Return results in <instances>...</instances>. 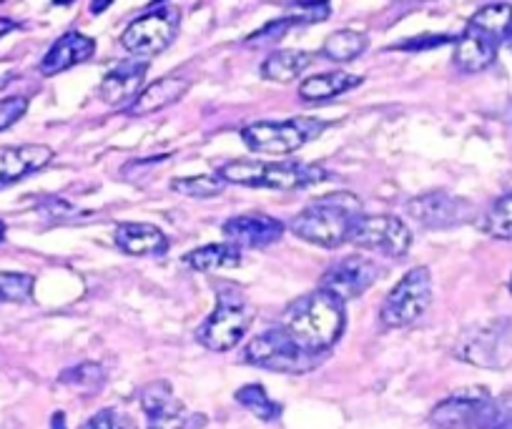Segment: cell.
I'll return each instance as SVG.
<instances>
[{
    "instance_id": "1",
    "label": "cell",
    "mask_w": 512,
    "mask_h": 429,
    "mask_svg": "<svg viewBox=\"0 0 512 429\" xmlns=\"http://www.w3.org/2000/svg\"><path fill=\"white\" fill-rule=\"evenodd\" d=\"M344 302L317 289L289 304L279 327L307 352L327 357L344 332Z\"/></svg>"
},
{
    "instance_id": "2",
    "label": "cell",
    "mask_w": 512,
    "mask_h": 429,
    "mask_svg": "<svg viewBox=\"0 0 512 429\" xmlns=\"http://www.w3.org/2000/svg\"><path fill=\"white\" fill-rule=\"evenodd\" d=\"M362 201L359 196L349 191H337L317 199L307 209L299 211L292 219L289 229L302 241L322 249H337L344 241H349V234L362 219Z\"/></svg>"
},
{
    "instance_id": "3",
    "label": "cell",
    "mask_w": 512,
    "mask_h": 429,
    "mask_svg": "<svg viewBox=\"0 0 512 429\" xmlns=\"http://www.w3.org/2000/svg\"><path fill=\"white\" fill-rule=\"evenodd\" d=\"M512 31V6L495 3L470 18L465 33L455 43V66L465 73H480L497 58L502 41Z\"/></svg>"
},
{
    "instance_id": "4",
    "label": "cell",
    "mask_w": 512,
    "mask_h": 429,
    "mask_svg": "<svg viewBox=\"0 0 512 429\" xmlns=\"http://www.w3.org/2000/svg\"><path fill=\"white\" fill-rule=\"evenodd\" d=\"M219 176L226 184L249 186V189H274L294 191L304 186L319 184L327 176L322 166L312 164H287V161H231L219 169Z\"/></svg>"
},
{
    "instance_id": "5",
    "label": "cell",
    "mask_w": 512,
    "mask_h": 429,
    "mask_svg": "<svg viewBox=\"0 0 512 429\" xmlns=\"http://www.w3.org/2000/svg\"><path fill=\"white\" fill-rule=\"evenodd\" d=\"M244 357L246 362L254 364V367H262L279 374H307L312 372V369H317L324 359L319 357V354H312L304 347H299L279 324L277 327L267 329V332L256 334V337L246 344Z\"/></svg>"
},
{
    "instance_id": "6",
    "label": "cell",
    "mask_w": 512,
    "mask_h": 429,
    "mask_svg": "<svg viewBox=\"0 0 512 429\" xmlns=\"http://www.w3.org/2000/svg\"><path fill=\"white\" fill-rule=\"evenodd\" d=\"M329 123L322 118H287V121H256L241 128V141L256 154L284 156L302 149L304 143L324 133Z\"/></svg>"
},
{
    "instance_id": "7",
    "label": "cell",
    "mask_w": 512,
    "mask_h": 429,
    "mask_svg": "<svg viewBox=\"0 0 512 429\" xmlns=\"http://www.w3.org/2000/svg\"><path fill=\"white\" fill-rule=\"evenodd\" d=\"M455 357L482 369L512 367V322L490 319L465 329L455 344Z\"/></svg>"
},
{
    "instance_id": "8",
    "label": "cell",
    "mask_w": 512,
    "mask_h": 429,
    "mask_svg": "<svg viewBox=\"0 0 512 429\" xmlns=\"http://www.w3.org/2000/svg\"><path fill=\"white\" fill-rule=\"evenodd\" d=\"M251 322H254L251 304L234 289H224L211 317L196 332V339L211 352H229L246 337Z\"/></svg>"
},
{
    "instance_id": "9",
    "label": "cell",
    "mask_w": 512,
    "mask_h": 429,
    "mask_svg": "<svg viewBox=\"0 0 512 429\" xmlns=\"http://www.w3.org/2000/svg\"><path fill=\"white\" fill-rule=\"evenodd\" d=\"M432 304V274L427 266H415L384 297L379 322L390 329L415 324Z\"/></svg>"
},
{
    "instance_id": "10",
    "label": "cell",
    "mask_w": 512,
    "mask_h": 429,
    "mask_svg": "<svg viewBox=\"0 0 512 429\" xmlns=\"http://www.w3.org/2000/svg\"><path fill=\"white\" fill-rule=\"evenodd\" d=\"M181 13L176 6L151 8L121 33V46L134 56H156L174 43Z\"/></svg>"
},
{
    "instance_id": "11",
    "label": "cell",
    "mask_w": 512,
    "mask_h": 429,
    "mask_svg": "<svg viewBox=\"0 0 512 429\" xmlns=\"http://www.w3.org/2000/svg\"><path fill=\"white\" fill-rule=\"evenodd\" d=\"M349 244H354L357 249L377 251V254L400 259L410 251L412 231L397 216H362L349 234Z\"/></svg>"
},
{
    "instance_id": "12",
    "label": "cell",
    "mask_w": 512,
    "mask_h": 429,
    "mask_svg": "<svg viewBox=\"0 0 512 429\" xmlns=\"http://www.w3.org/2000/svg\"><path fill=\"white\" fill-rule=\"evenodd\" d=\"M407 214L427 229H452L475 219V206L447 191H430L407 201Z\"/></svg>"
},
{
    "instance_id": "13",
    "label": "cell",
    "mask_w": 512,
    "mask_h": 429,
    "mask_svg": "<svg viewBox=\"0 0 512 429\" xmlns=\"http://www.w3.org/2000/svg\"><path fill=\"white\" fill-rule=\"evenodd\" d=\"M382 274L384 269H379L367 256H344L342 261H337V264L324 271L319 289L347 302V299L362 297Z\"/></svg>"
},
{
    "instance_id": "14",
    "label": "cell",
    "mask_w": 512,
    "mask_h": 429,
    "mask_svg": "<svg viewBox=\"0 0 512 429\" xmlns=\"http://www.w3.org/2000/svg\"><path fill=\"white\" fill-rule=\"evenodd\" d=\"M141 409L146 414V429H186L189 414L171 392L169 382H154L141 392Z\"/></svg>"
},
{
    "instance_id": "15",
    "label": "cell",
    "mask_w": 512,
    "mask_h": 429,
    "mask_svg": "<svg viewBox=\"0 0 512 429\" xmlns=\"http://www.w3.org/2000/svg\"><path fill=\"white\" fill-rule=\"evenodd\" d=\"M224 236L229 244L249 246V249H267L284 236V224L267 214L231 216L224 224Z\"/></svg>"
},
{
    "instance_id": "16",
    "label": "cell",
    "mask_w": 512,
    "mask_h": 429,
    "mask_svg": "<svg viewBox=\"0 0 512 429\" xmlns=\"http://www.w3.org/2000/svg\"><path fill=\"white\" fill-rule=\"evenodd\" d=\"M146 71H149V63L146 61H121L113 71H108L103 76L101 88H98V96L108 106H134L136 98L141 96V86H144Z\"/></svg>"
},
{
    "instance_id": "17",
    "label": "cell",
    "mask_w": 512,
    "mask_h": 429,
    "mask_svg": "<svg viewBox=\"0 0 512 429\" xmlns=\"http://www.w3.org/2000/svg\"><path fill=\"white\" fill-rule=\"evenodd\" d=\"M53 161V149L46 143H23V146H0V186H11Z\"/></svg>"
},
{
    "instance_id": "18",
    "label": "cell",
    "mask_w": 512,
    "mask_h": 429,
    "mask_svg": "<svg viewBox=\"0 0 512 429\" xmlns=\"http://www.w3.org/2000/svg\"><path fill=\"white\" fill-rule=\"evenodd\" d=\"M490 397V392L482 387L460 389L452 397L442 399L430 412L432 429H467L470 419L475 417L477 407Z\"/></svg>"
},
{
    "instance_id": "19",
    "label": "cell",
    "mask_w": 512,
    "mask_h": 429,
    "mask_svg": "<svg viewBox=\"0 0 512 429\" xmlns=\"http://www.w3.org/2000/svg\"><path fill=\"white\" fill-rule=\"evenodd\" d=\"M93 53H96V41L83 36V33L71 31L53 43L51 51H48L46 56L41 58V63H38V71H41L43 76H56V73H63L68 71V68L78 66V63L88 61Z\"/></svg>"
},
{
    "instance_id": "20",
    "label": "cell",
    "mask_w": 512,
    "mask_h": 429,
    "mask_svg": "<svg viewBox=\"0 0 512 429\" xmlns=\"http://www.w3.org/2000/svg\"><path fill=\"white\" fill-rule=\"evenodd\" d=\"M113 241L121 251L131 256H164L169 251V239L164 231L154 224H139V221H123L116 226Z\"/></svg>"
},
{
    "instance_id": "21",
    "label": "cell",
    "mask_w": 512,
    "mask_h": 429,
    "mask_svg": "<svg viewBox=\"0 0 512 429\" xmlns=\"http://www.w3.org/2000/svg\"><path fill=\"white\" fill-rule=\"evenodd\" d=\"M191 88V78L186 76H164L156 83H151L149 88L141 91V96L136 98L134 106L128 108L131 116H149V113L161 111V108L171 106V103L181 101L186 96V91Z\"/></svg>"
},
{
    "instance_id": "22",
    "label": "cell",
    "mask_w": 512,
    "mask_h": 429,
    "mask_svg": "<svg viewBox=\"0 0 512 429\" xmlns=\"http://www.w3.org/2000/svg\"><path fill=\"white\" fill-rule=\"evenodd\" d=\"M362 76H354V73L344 71H332V73H319V76L307 78L299 86V98L307 103H324L329 98H337L342 93L352 91L362 83Z\"/></svg>"
},
{
    "instance_id": "23",
    "label": "cell",
    "mask_w": 512,
    "mask_h": 429,
    "mask_svg": "<svg viewBox=\"0 0 512 429\" xmlns=\"http://www.w3.org/2000/svg\"><path fill=\"white\" fill-rule=\"evenodd\" d=\"M314 61H317V53L294 51V48H289V51H277L262 63V76L267 78V81L277 83L297 81Z\"/></svg>"
},
{
    "instance_id": "24",
    "label": "cell",
    "mask_w": 512,
    "mask_h": 429,
    "mask_svg": "<svg viewBox=\"0 0 512 429\" xmlns=\"http://www.w3.org/2000/svg\"><path fill=\"white\" fill-rule=\"evenodd\" d=\"M184 261L186 266H191L196 271L236 269L241 264V249L236 244H209L189 251L184 256Z\"/></svg>"
},
{
    "instance_id": "25",
    "label": "cell",
    "mask_w": 512,
    "mask_h": 429,
    "mask_svg": "<svg viewBox=\"0 0 512 429\" xmlns=\"http://www.w3.org/2000/svg\"><path fill=\"white\" fill-rule=\"evenodd\" d=\"M467 429H512V394L487 397L477 407Z\"/></svg>"
},
{
    "instance_id": "26",
    "label": "cell",
    "mask_w": 512,
    "mask_h": 429,
    "mask_svg": "<svg viewBox=\"0 0 512 429\" xmlns=\"http://www.w3.org/2000/svg\"><path fill=\"white\" fill-rule=\"evenodd\" d=\"M367 46H369V41L364 33L344 28V31L332 33V36L324 41L322 56L329 58V61H334V63H349V61H354V58L362 56V53L367 51Z\"/></svg>"
},
{
    "instance_id": "27",
    "label": "cell",
    "mask_w": 512,
    "mask_h": 429,
    "mask_svg": "<svg viewBox=\"0 0 512 429\" xmlns=\"http://www.w3.org/2000/svg\"><path fill=\"white\" fill-rule=\"evenodd\" d=\"M234 399L246 412H251L256 419H262V422H277L282 417V404L274 402L262 384H246V387L236 389Z\"/></svg>"
},
{
    "instance_id": "28",
    "label": "cell",
    "mask_w": 512,
    "mask_h": 429,
    "mask_svg": "<svg viewBox=\"0 0 512 429\" xmlns=\"http://www.w3.org/2000/svg\"><path fill=\"white\" fill-rule=\"evenodd\" d=\"M480 229L487 236L500 241H512V194L497 199L485 214L480 216Z\"/></svg>"
},
{
    "instance_id": "29",
    "label": "cell",
    "mask_w": 512,
    "mask_h": 429,
    "mask_svg": "<svg viewBox=\"0 0 512 429\" xmlns=\"http://www.w3.org/2000/svg\"><path fill=\"white\" fill-rule=\"evenodd\" d=\"M36 279L21 271H0V304H28Z\"/></svg>"
},
{
    "instance_id": "30",
    "label": "cell",
    "mask_w": 512,
    "mask_h": 429,
    "mask_svg": "<svg viewBox=\"0 0 512 429\" xmlns=\"http://www.w3.org/2000/svg\"><path fill=\"white\" fill-rule=\"evenodd\" d=\"M226 181L216 176H181V179L171 181V189L176 194L184 196H196V199H211V196H219L224 191Z\"/></svg>"
},
{
    "instance_id": "31",
    "label": "cell",
    "mask_w": 512,
    "mask_h": 429,
    "mask_svg": "<svg viewBox=\"0 0 512 429\" xmlns=\"http://www.w3.org/2000/svg\"><path fill=\"white\" fill-rule=\"evenodd\" d=\"M63 384H73V387L81 389H101L106 382V369L96 362H83L78 367L68 369L61 374Z\"/></svg>"
},
{
    "instance_id": "32",
    "label": "cell",
    "mask_w": 512,
    "mask_h": 429,
    "mask_svg": "<svg viewBox=\"0 0 512 429\" xmlns=\"http://www.w3.org/2000/svg\"><path fill=\"white\" fill-rule=\"evenodd\" d=\"M294 26H297V21H294V18H289V16L279 18V21L267 23L262 31L251 33V36L246 38V46H267V43L279 41L282 36H287Z\"/></svg>"
},
{
    "instance_id": "33",
    "label": "cell",
    "mask_w": 512,
    "mask_h": 429,
    "mask_svg": "<svg viewBox=\"0 0 512 429\" xmlns=\"http://www.w3.org/2000/svg\"><path fill=\"white\" fill-rule=\"evenodd\" d=\"M81 429H139L134 424V419L128 414H121L118 409H101V412L93 414Z\"/></svg>"
},
{
    "instance_id": "34",
    "label": "cell",
    "mask_w": 512,
    "mask_h": 429,
    "mask_svg": "<svg viewBox=\"0 0 512 429\" xmlns=\"http://www.w3.org/2000/svg\"><path fill=\"white\" fill-rule=\"evenodd\" d=\"M329 13H332V8H329L327 3H299V6L289 8V18H294L297 26L327 21Z\"/></svg>"
},
{
    "instance_id": "35",
    "label": "cell",
    "mask_w": 512,
    "mask_h": 429,
    "mask_svg": "<svg viewBox=\"0 0 512 429\" xmlns=\"http://www.w3.org/2000/svg\"><path fill=\"white\" fill-rule=\"evenodd\" d=\"M28 111V98L23 96H11L0 101V131L11 128L13 123L21 121Z\"/></svg>"
},
{
    "instance_id": "36",
    "label": "cell",
    "mask_w": 512,
    "mask_h": 429,
    "mask_svg": "<svg viewBox=\"0 0 512 429\" xmlns=\"http://www.w3.org/2000/svg\"><path fill=\"white\" fill-rule=\"evenodd\" d=\"M51 429H68L66 427V417H63V412H56L51 419Z\"/></svg>"
},
{
    "instance_id": "37",
    "label": "cell",
    "mask_w": 512,
    "mask_h": 429,
    "mask_svg": "<svg viewBox=\"0 0 512 429\" xmlns=\"http://www.w3.org/2000/svg\"><path fill=\"white\" fill-rule=\"evenodd\" d=\"M6 221H3V219H0V244H3V239H6Z\"/></svg>"
},
{
    "instance_id": "38",
    "label": "cell",
    "mask_w": 512,
    "mask_h": 429,
    "mask_svg": "<svg viewBox=\"0 0 512 429\" xmlns=\"http://www.w3.org/2000/svg\"><path fill=\"white\" fill-rule=\"evenodd\" d=\"M505 41H507V46H510V48H512V31H510V33H507V38H505Z\"/></svg>"
},
{
    "instance_id": "39",
    "label": "cell",
    "mask_w": 512,
    "mask_h": 429,
    "mask_svg": "<svg viewBox=\"0 0 512 429\" xmlns=\"http://www.w3.org/2000/svg\"><path fill=\"white\" fill-rule=\"evenodd\" d=\"M510 292H512V276H510Z\"/></svg>"
}]
</instances>
